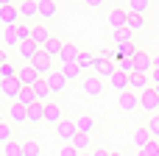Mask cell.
Listing matches in <instances>:
<instances>
[{"instance_id":"5b68a950","label":"cell","mask_w":159,"mask_h":156,"mask_svg":"<svg viewBox=\"0 0 159 156\" xmlns=\"http://www.w3.org/2000/svg\"><path fill=\"white\" fill-rule=\"evenodd\" d=\"M117 106H120L123 112H134V109L140 106V95H137V92H120V95H117Z\"/></svg>"},{"instance_id":"8d00e7d4","label":"cell","mask_w":159,"mask_h":156,"mask_svg":"<svg viewBox=\"0 0 159 156\" xmlns=\"http://www.w3.org/2000/svg\"><path fill=\"white\" fill-rule=\"evenodd\" d=\"M143 25H145V17L143 14H129V28L131 31H140Z\"/></svg>"},{"instance_id":"30bf717a","label":"cell","mask_w":159,"mask_h":156,"mask_svg":"<svg viewBox=\"0 0 159 156\" xmlns=\"http://www.w3.org/2000/svg\"><path fill=\"white\" fill-rule=\"evenodd\" d=\"M75 134H78L75 123H70V120H61V123H59V140H61V142L70 145V142L75 140Z\"/></svg>"},{"instance_id":"ab89813d","label":"cell","mask_w":159,"mask_h":156,"mask_svg":"<svg viewBox=\"0 0 159 156\" xmlns=\"http://www.w3.org/2000/svg\"><path fill=\"white\" fill-rule=\"evenodd\" d=\"M148 131H151L154 140H159V114H154V117L148 120Z\"/></svg>"},{"instance_id":"4fadbf2b","label":"cell","mask_w":159,"mask_h":156,"mask_svg":"<svg viewBox=\"0 0 159 156\" xmlns=\"http://www.w3.org/2000/svg\"><path fill=\"white\" fill-rule=\"evenodd\" d=\"M17 50H20V56H22V59H25V61L31 64V59H34V56H36V53H39L42 47H39V45H36L34 39H28V42H20V47H17Z\"/></svg>"},{"instance_id":"8fae6325","label":"cell","mask_w":159,"mask_h":156,"mask_svg":"<svg viewBox=\"0 0 159 156\" xmlns=\"http://www.w3.org/2000/svg\"><path fill=\"white\" fill-rule=\"evenodd\" d=\"M17 20H20V11H17V6H0V22H3V28H8V25H17Z\"/></svg>"},{"instance_id":"f5cc1de1","label":"cell","mask_w":159,"mask_h":156,"mask_svg":"<svg viewBox=\"0 0 159 156\" xmlns=\"http://www.w3.org/2000/svg\"><path fill=\"white\" fill-rule=\"evenodd\" d=\"M112 156H123V154H112Z\"/></svg>"},{"instance_id":"8992f818","label":"cell","mask_w":159,"mask_h":156,"mask_svg":"<svg viewBox=\"0 0 159 156\" xmlns=\"http://www.w3.org/2000/svg\"><path fill=\"white\" fill-rule=\"evenodd\" d=\"M109 25L117 31V28H129V11L126 8H112L109 11Z\"/></svg>"},{"instance_id":"5bb4252c","label":"cell","mask_w":159,"mask_h":156,"mask_svg":"<svg viewBox=\"0 0 159 156\" xmlns=\"http://www.w3.org/2000/svg\"><path fill=\"white\" fill-rule=\"evenodd\" d=\"M78 56H81V47H75V45H70V42H64V50H61V64H75L78 61Z\"/></svg>"},{"instance_id":"f6af8a7d","label":"cell","mask_w":159,"mask_h":156,"mask_svg":"<svg viewBox=\"0 0 159 156\" xmlns=\"http://www.w3.org/2000/svg\"><path fill=\"white\" fill-rule=\"evenodd\" d=\"M92 156H112V154H109V151H95Z\"/></svg>"},{"instance_id":"f907efd6","label":"cell","mask_w":159,"mask_h":156,"mask_svg":"<svg viewBox=\"0 0 159 156\" xmlns=\"http://www.w3.org/2000/svg\"><path fill=\"white\" fill-rule=\"evenodd\" d=\"M154 92H157V95H159V84H154Z\"/></svg>"},{"instance_id":"2e32d148","label":"cell","mask_w":159,"mask_h":156,"mask_svg":"<svg viewBox=\"0 0 159 156\" xmlns=\"http://www.w3.org/2000/svg\"><path fill=\"white\" fill-rule=\"evenodd\" d=\"M70 145H73L81 156H87V154H89V148H92V137H89V134H75V140H73Z\"/></svg>"},{"instance_id":"74e56055","label":"cell","mask_w":159,"mask_h":156,"mask_svg":"<svg viewBox=\"0 0 159 156\" xmlns=\"http://www.w3.org/2000/svg\"><path fill=\"white\" fill-rule=\"evenodd\" d=\"M17 70H20V67H14L11 61H6V64L0 67V75H3V78H17Z\"/></svg>"},{"instance_id":"6da1fadb","label":"cell","mask_w":159,"mask_h":156,"mask_svg":"<svg viewBox=\"0 0 159 156\" xmlns=\"http://www.w3.org/2000/svg\"><path fill=\"white\" fill-rule=\"evenodd\" d=\"M31 67L45 78V75H50V73H53V56H48L45 50H39V53L31 59Z\"/></svg>"},{"instance_id":"ffe728a7","label":"cell","mask_w":159,"mask_h":156,"mask_svg":"<svg viewBox=\"0 0 159 156\" xmlns=\"http://www.w3.org/2000/svg\"><path fill=\"white\" fill-rule=\"evenodd\" d=\"M59 14V6L53 3V0H39V17H45V20H53Z\"/></svg>"},{"instance_id":"11a10c76","label":"cell","mask_w":159,"mask_h":156,"mask_svg":"<svg viewBox=\"0 0 159 156\" xmlns=\"http://www.w3.org/2000/svg\"><path fill=\"white\" fill-rule=\"evenodd\" d=\"M87 156H89V154H87Z\"/></svg>"},{"instance_id":"ac0fdd59","label":"cell","mask_w":159,"mask_h":156,"mask_svg":"<svg viewBox=\"0 0 159 156\" xmlns=\"http://www.w3.org/2000/svg\"><path fill=\"white\" fill-rule=\"evenodd\" d=\"M31 89H34V92H36V100H39V103H45V100H48V98H50V95H53V92H50V87H48V81H45V78H39V81H36V84H34V87H31Z\"/></svg>"},{"instance_id":"836d02e7","label":"cell","mask_w":159,"mask_h":156,"mask_svg":"<svg viewBox=\"0 0 159 156\" xmlns=\"http://www.w3.org/2000/svg\"><path fill=\"white\" fill-rule=\"evenodd\" d=\"M17 36H20V42L34 39V25H22V22H17Z\"/></svg>"},{"instance_id":"60d3db41","label":"cell","mask_w":159,"mask_h":156,"mask_svg":"<svg viewBox=\"0 0 159 156\" xmlns=\"http://www.w3.org/2000/svg\"><path fill=\"white\" fill-rule=\"evenodd\" d=\"M117 70H123V73H129V75H131V73H137V70H134V59H126V61H120V67H117Z\"/></svg>"},{"instance_id":"d6a6232c","label":"cell","mask_w":159,"mask_h":156,"mask_svg":"<svg viewBox=\"0 0 159 156\" xmlns=\"http://www.w3.org/2000/svg\"><path fill=\"white\" fill-rule=\"evenodd\" d=\"M3 154L6 156H25V151H22V142H6Z\"/></svg>"},{"instance_id":"1f68e13d","label":"cell","mask_w":159,"mask_h":156,"mask_svg":"<svg viewBox=\"0 0 159 156\" xmlns=\"http://www.w3.org/2000/svg\"><path fill=\"white\" fill-rule=\"evenodd\" d=\"M115 45H131V28H117L115 31Z\"/></svg>"},{"instance_id":"3957f363","label":"cell","mask_w":159,"mask_h":156,"mask_svg":"<svg viewBox=\"0 0 159 156\" xmlns=\"http://www.w3.org/2000/svg\"><path fill=\"white\" fill-rule=\"evenodd\" d=\"M0 92L17 103V98H20V92H22V84H20L17 78H3V81H0Z\"/></svg>"},{"instance_id":"484cf974","label":"cell","mask_w":159,"mask_h":156,"mask_svg":"<svg viewBox=\"0 0 159 156\" xmlns=\"http://www.w3.org/2000/svg\"><path fill=\"white\" fill-rule=\"evenodd\" d=\"M131 89H137V95L145 92L148 89V75L145 73H131Z\"/></svg>"},{"instance_id":"f1b7e54d","label":"cell","mask_w":159,"mask_h":156,"mask_svg":"<svg viewBox=\"0 0 159 156\" xmlns=\"http://www.w3.org/2000/svg\"><path fill=\"white\" fill-rule=\"evenodd\" d=\"M34 42H36L39 47H45V45L50 42V33H48L45 25H34Z\"/></svg>"},{"instance_id":"bcb514c9","label":"cell","mask_w":159,"mask_h":156,"mask_svg":"<svg viewBox=\"0 0 159 156\" xmlns=\"http://www.w3.org/2000/svg\"><path fill=\"white\" fill-rule=\"evenodd\" d=\"M6 61H8V59H6V53H3V50H0V67H3V64H6Z\"/></svg>"},{"instance_id":"4316f807","label":"cell","mask_w":159,"mask_h":156,"mask_svg":"<svg viewBox=\"0 0 159 156\" xmlns=\"http://www.w3.org/2000/svg\"><path fill=\"white\" fill-rule=\"evenodd\" d=\"M17 103H22V106L28 109V106H34V103H39V100H36V92H34L31 87H22V92H20Z\"/></svg>"},{"instance_id":"7dc6e473","label":"cell","mask_w":159,"mask_h":156,"mask_svg":"<svg viewBox=\"0 0 159 156\" xmlns=\"http://www.w3.org/2000/svg\"><path fill=\"white\" fill-rule=\"evenodd\" d=\"M151 75H154V84H159V70H154Z\"/></svg>"},{"instance_id":"681fc988","label":"cell","mask_w":159,"mask_h":156,"mask_svg":"<svg viewBox=\"0 0 159 156\" xmlns=\"http://www.w3.org/2000/svg\"><path fill=\"white\" fill-rule=\"evenodd\" d=\"M0 6H11V0H0Z\"/></svg>"},{"instance_id":"b9f144b4","label":"cell","mask_w":159,"mask_h":156,"mask_svg":"<svg viewBox=\"0 0 159 156\" xmlns=\"http://www.w3.org/2000/svg\"><path fill=\"white\" fill-rule=\"evenodd\" d=\"M145 154H148V156H159V140H151V142H148Z\"/></svg>"},{"instance_id":"f35d334b","label":"cell","mask_w":159,"mask_h":156,"mask_svg":"<svg viewBox=\"0 0 159 156\" xmlns=\"http://www.w3.org/2000/svg\"><path fill=\"white\" fill-rule=\"evenodd\" d=\"M0 142H3V145L11 142V126H8V123H0Z\"/></svg>"},{"instance_id":"7a4b0ae2","label":"cell","mask_w":159,"mask_h":156,"mask_svg":"<svg viewBox=\"0 0 159 156\" xmlns=\"http://www.w3.org/2000/svg\"><path fill=\"white\" fill-rule=\"evenodd\" d=\"M140 109L148 112V114H159V95L154 92V87L140 92Z\"/></svg>"},{"instance_id":"4dcf8cb0","label":"cell","mask_w":159,"mask_h":156,"mask_svg":"<svg viewBox=\"0 0 159 156\" xmlns=\"http://www.w3.org/2000/svg\"><path fill=\"white\" fill-rule=\"evenodd\" d=\"M148 8H151L148 0H129V14H143V17H145Z\"/></svg>"},{"instance_id":"d4e9b609","label":"cell","mask_w":159,"mask_h":156,"mask_svg":"<svg viewBox=\"0 0 159 156\" xmlns=\"http://www.w3.org/2000/svg\"><path fill=\"white\" fill-rule=\"evenodd\" d=\"M115 73H117V67H112L109 61H101V59H98V64H95V75H98V78H112Z\"/></svg>"},{"instance_id":"52a82bcc","label":"cell","mask_w":159,"mask_h":156,"mask_svg":"<svg viewBox=\"0 0 159 156\" xmlns=\"http://www.w3.org/2000/svg\"><path fill=\"white\" fill-rule=\"evenodd\" d=\"M134 70L137 73H154V59L148 56V53H143V50H137V56H134Z\"/></svg>"},{"instance_id":"816d5d0a","label":"cell","mask_w":159,"mask_h":156,"mask_svg":"<svg viewBox=\"0 0 159 156\" xmlns=\"http://www.w3.org/2000/svg\"><path fill=\"white\" fill-rule=\"evenodd\" d=\"M137 156H148V154H145V151H140V154H137Z\"/></svg>"},{"instance_id":"f546056e","label":"cell","mask_w":159,"mask_h":156,"mask_svg":"<svg viewBox=\"0 0 159 156\" xmlns=\"http://www.w3.org/2000/svg\"><path fill=\"white\" fill-rule=\"evenodd\" d=\"M75 128H78V134H92L95 120H92V117H87V114H81V117L75 120Z\"/></svg>"},{"instance_id":"db71d44e","label":"cell","mask_w":159,"mask_h":156,"mask_svg":"<svg viewBox=\"0 0 159 156\" xmlns=\"http://www.w3.org/2000/svg\"><path fill=\"white\" fill-rule=\"evenodd\" d=\"M0 123H3V117H0Z\"/></svg>"},{"instance_id":"cb8c5ba5","label":"cell","mask_w":159,"mask_h":156,"mask_svg":"<svg viewBox=\"0 0 159 156\" xmlns=\"http://www.w3.org/2000/svg\"><path fill=\"white\" fill-rule=\"evenodd\" d=\"M81 70H95V64H98V56H92V53H87V50H81V56H78V61H75Z\"/></svg>"},{"instance_id":"7c38bea8","label":"cell","mask_w":159,"mask_h":156,"mask_svg":"<svg viewBox=\"0 0 159 156\" xmlns=\"http://www.w3.org/2000/svg\"><path fill=\"white\" fill-rule=\"evenodd\" d=\"M17 11H20V17L31 20V17H36V14H39V0H20Z\"/></svg>"},{"instance_id":"d6986e66","label":"cell","mask_w":159,"mask_h":156,"mask_svg":"<svg viewBox=\"0 0 159 156\" xmlns=\"http://www.w3.org/2000/svg\"><path fill=\"white\" fill-rule=\"evenodd\" d=\"M131 142H134L140 151H145V148H148V142H151V131H148V128H137V131H134V137H131Z\"/></svg>"},{"instance_id":"d590c367","label":"cell","mask_w":159,"mask_h":156,"mask_svg":"<svg viewBox=\"0 0 159 156\" xmlns=\"http://www.w3.org/2000/svg\"><path fill=\"white\" fill-rule=\"evenodd\" d=\"M22 151H25V156H39L42 154L39 142H34V140H25V142H22Z\"/></svg>"},{"instance_id":"ba28073f","label":"cell","mask_w":159,"mask_h":156,"mask_svg":"<svg viewBox=\"0 0 159 156\" xmlns=\"http://www.w3.org/2000/svg\"><path fill=\"white\" fill-rule=\"evenodd\" d=\"M45 81H48L50 92H61V89L67 87V78H64V73H61V70H53L50 75H45Z\"/></svg>"},{"instance_id":"7402d4cb","label":"cell","mask_w":159,"mask_h":156,"mask_svg":"<svg viewBox=\"0 0 159 156\" xmlns=\"http://www.w3.org/2000/svg\"><path fill=\"white\" fill-rule=\"evenodd\" d=\"M3 42H6L8 47H20V36H17V25H8V28H3Z\"/></svg>"},{"instance_id":"44dd1931","label":"cell","mask_w":159,"mask_h":156,"mask_svg":"<svg viewBox=\"0 0 159 156\" xmlns=\"http://www.w3.org/2000/svg\"><path fill=\"white\" fill-rule=\"evenodd\" d=\"M45 120H48V123H56V126H59V123L64 120V117H61V109H59L56 103H45Z\"/></svg>"},{"instance_id":"9c48e42d","label":"cell","mask_w":159,"mask_h":156,"mask_svg":"<svg viewBox=\"0 0 159 156\" xmlns=\"http://www.w3.org/2000/svg\"><path fill=\"white\" fill-rule=\"evenodd\" d=\"M81 87H84V92H87L89 98H95V95H101V92H103V84H101V78H98V75H87V78L81 81Z\"/></svg>"},{"instance_id":"ee69618b","label":"cell","mask_w":159,"mask_h":156,"mask_svg":"<svg viewBox=\"0 0 159 156\" xmlns=\"http://www.w3.org/2000/svg\"><path fill=\"white\" fill-rule=\"evenodd\" d=\"M87 6H92V8H98V6H103V0H84Z\"/></svg>"},{"instance_id":"9a60e30c","label":"cell","mask_w":159,"mask_h":156,"mask_svg":"<svg viewBox=\"0 0 159 156\" xmlns=\"http://www.w3.org/2000/svg\"><path fill=\"white\" fill-rule=\"evenodd\" d=\"M109 81H112V87H115L117 92H126V89L131 87V75H129V73H123V70H117Z\"/></svg>"},{"instance_id":"603a6c76","label":"cell","mask_w":159,"mask_h":156,"mask_svg":"<svg viewBox=\"0 0 159 156\" xmlns=\"http://www.w3.org/2000/svg\"><path fill=\"white\" fill-rule=\"evenodd\" d=\"M42 50H45L48 56H53V59H61V50H64V42H59V39H53V36H50V42H48V45H45Z\"/></svg>"},{"instance_id":"e0dca14e","label":"cell","mask_w":159,"mask_h":156,"mask_svg":"<svg viewBox=\"0 0 159 156\" xmlns=\"http://www.w3.org/2000/svg\"><path fill=\"white\" fill-rule=\"evenodd\" d=\"M8 120H11V123H28V109H25L22 103H14V106L8 109Z\"/></svg>"},{"instance_id":"83f0119b","label":"cell","mask_w":159,"mask_h":156,"mask_svg":"<svg viewBox=\"0 0 159 156\" xmlns=\"http://www.w3.org/2000/svg\"><path fill=\"white\" fill-rule=\"evenodd\" d=\"M42 120H45V103L28 106V123H42Z\"/></svg>"},{"instance_id":"c3c4849f","label":"cell","mask_w":159,"mask_h":156,"mask_svg":"<svg viewBox=\"0 0 159 156\" xmlns=\"http://www.w3.org/2000/svg\"><path fill=\"white\" fill-rule=\"evenodd\" d=\"M154 70H159V56H157V59H154Z\"/></svg>"},{"instance_id":"e575fe53","label":"cell","mask_w":159,"mask_h":156,"mask_svg":"<svg viewBox=\"0 0 159 156\" xmlns=\"http://www.w3.org/2000/svg\"><path fill=\"white\" fill-rule=\"evenodd\" d=\"M61 73H64L67 81H73V78L81 75V67H78V64H61Z\"/></svg>"},{"instance_id":"7bdbcfd3","label":"cell","mask_w":159,"mask_h":156,"mask_svg":"<svg viewBox=\"0 0 159 156\" xmlns=\"http://www.w3.org/2000/svg\"><path fill=\"white\" fill-rule=\"evenodd\" d=\"M59 156H81V154H78V151H75L73 145H64V148L59 151Z\"/></svg>"},{"instance_id":"277c9868","label":"cell","mask_w":159,"mask_h":156,"mask_svg":"<svg viewBox=\"0 0 159 156\" xmlns=\"http://www.w3.org/2000/svg\"><path fill=\"white\" fill-rule=\"evenodd\" d=\"M39 78H42V75H39L31 64H25V67H20V70H17V81H20L22 87H34Z\"/></svg>"}]
</instances>
